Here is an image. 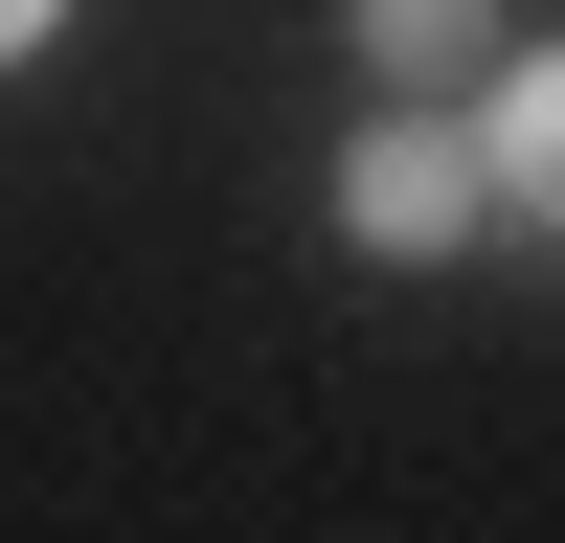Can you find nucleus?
I'll use <instances>...</instances> for the list:
<instances>
[{"label": "nucleus", "instance_id": "1", "mask_svg": "<svg viewBox=\"0 0 565 543\" xmlns=\"http://www.w3.org/2000/svg\"><path fill=\"white\" fill-rule=\"evenodd\" d=\"M317 204H340V249H385V272H452V249L498 226L452 91H362V136H340V181H317Z\"/></svg>", "mask_w": 565, "mask_h": 543}, {"label": "nucleus", "instance_id": "2", "mask_svg": "<svg viewBox=\"0 0 565 543\" xmlns=\"http://www.w3.org/2000/svg\"><path fill=\"white\" fill-rule=\"evenodd\" d=\"M452 136H476V204L521 226V249H565V45H498Z\"/></svg>", "mask_w": 565, "mask_h": 543}, {"label": "nucleus", "instance_id": "4", "mask_svg": "<svg viewBox=\"0 0 565 543\" xmlns=\"http://www.w3.org/2000/svg\"><path fill=\"white\" fill-rule=\"evenodd\" d=\"M45 45H68V0H0V68H45Z\"/></svg>", "mask_w": 565, "mask_h": 543}, {"label": "nucleus", "instance_id": "3", "mask_svg": "<svg viewBox=\"0 0 565 543\" xmlns=\"http://www.w3.org/2000/svg\"><path fill=\"white\" fill-rule=\"evenodd\" d=\"M340 45H362L385 91H476L498 45H521V0H340Z\"/></svg>", "mask_w": 565, "mask_h": 543}]
</instances>
